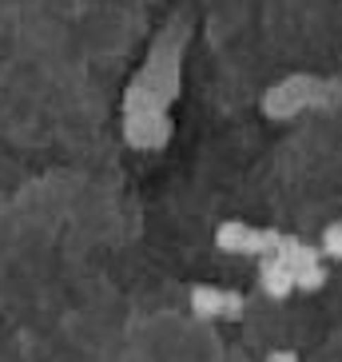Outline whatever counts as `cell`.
<instances>
[{
    "label": "cell",
    "instance_id": "6da1fadb",
    "mask_svg": "<svg viewBox=\"0 0 342 362\" xmlns=\"http://www.w3.org/2000/svg\"><path fill=\"white\" fill-rule=\"evenodd\" d=\"M326 251H331V255H342V227H331V231H326Z\"/></svg>",
    "mask_w": 342,
    "mask_h": 362
},
{
    "label": "cell",
    "instance_id": "7a4b0ae2",
    "mask_svg": "<svg viewBox=\"0 0 342 362\" xmlns=\"http://www.w3.org/2000/svg\"><path fill=\"white\" fill-rule=\"evenodd\" d=\"M271 362H295V358H283V354H278V358H271Z\"/></svg>",
    "mask_w": 342,
    "mask_h": 362
}]
</instances>
